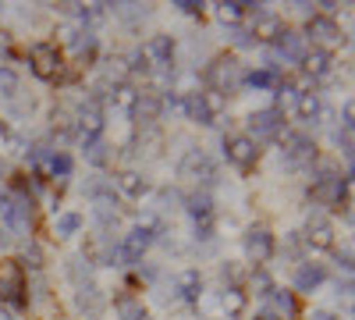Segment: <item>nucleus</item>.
<instances>
[{
  "label": "nucleus",
  "instance_id": "obj_1",
  "mask_svg": "<svg viewBox=\"0 0 355 320\" xmlns=\"http://www.w3.org/2000/svg\"><path fill=\"white\" fill-rule=\"evenodd\" d=\"M157 235H160V221H157V217L139 221L135 228L125 231V239H121V242L110 246L107 264H110V267H132V264H139V260L146 256V249L157 242Z\"/></svg>",
  "mask_w": 355,
  "mask_h": 320
},
{
  "label": "nucleus",
  "instance_id": "obj_2",
  "mask_svg": "<svg viewBox=\"0 0 355 320\" xmlns=\"http://www.w3.org/2000/svg\"><path fill=\"white\" fill-rule=\"evenodd\" d=\"M107 114H103V100L100 96H89L78 110H75V139L82 142V146H89V142H96L103 135V121Z\"/></svg>",
  "mask_w": 355,
  "mask_h": 320
},
{
  "label": "nucleus",
  "instance_id": "obj_3",
  "mask_svg": "<svg viewBox=\"0 0 355 320\" xmlns=\"http://www.w3.org/2000/svg\"><path fill=\"white\" fill-rule=\"evenodd\" d=\"M206 82L217 96H231L242 90V65L234 57H217V61L206 68Z\"/></svg>",
  "mask_w": 355,
  "mask_h": 320
},
{
  "label": "nucleus",
  "instance_id": "obj_4",
  "mask_svg": "<svg viewBox=\"0 0 355 320\" xmlns=\"http://www.w3.org/2000/svg\"><path fill=\"white\" fill-rule=\"evenodd\" d=\"M348 178H352V174L341 178L334 167H320V174L313 178V199L327 203V207H341L345 196H348Z\"/></svg>",
  "mask_w": 355,
  "mask_h": 320
},
{
  "label": "nucleus",
  "instance_id": "obj_5",
  "mask_svg": "<svg viewBox=\"0 0 355 320\" xmlns=\"http://www.w3.org/2000/svg\"><path fill=\"white\" fill-rule=\"evenodd\" d=\"M178 174L189 178V182H196V185H210L217 178V164H214V157L206 150H185L182 160H178Z\"/></svg>",
  "mask_w": 355,
  "mask_h": 320
},
{
  "label": "nucleus",
  "instance_id": "obj_6",
  "mask_svg": "<svg viewBox=\"0 0 355 320\" xmlns=\"http://www.w3.org/2000/svg\"><path fill=\"white\" fill-rule=\"evenodd\" d=\"M316 164V142L306 132H291L284 139V167L288 171H302Z\"/></svg>",
  "mask_w": 355,
  "mask_h": 320
},
{
  "label": "nucleus",
  "instance_id": "obj_7",
  "mask_svg": "<svg viewBox=\"0 0 355 320\" xmlns=\"http://www.w3.org/2000/svg\"><path fill=\"white\" fill-rule=\"evenodd\" d=\"M85 199L96 207V217H117V203H121V196H117L114 182L93 178V182L85 185Z\"/></svg>",
  "mask_w": 355,
  "mask_h": 320
},
{
  "label": "nucleus",
  "instance_id": "obj_8",
  "mask_svg": "<svg viewBox=\"0 0 355 320\" xmlns=\"http://www.w3.org/2000/svg\"><path fill=\"white\" fill-rule=\"evenodd\" d=\"M249 139L252 142H266V139H277L284 132V110L277 107H266V110H256L249 118Z\"/></svg>",
  "mask_w": 355,
  "mask_h": 320
},
{
  "label": "nucleus",
  "instance_id": "obj_9",
  "mask_svg": "<svg viewBox=\"0 0 355 320\" xmlns=\"http://www.w3.org/2000/svg\"><path fill=\"white\" fill-rule=\"evenodd\" d=\"M28 65H33V75L50 82L57 78V71H61V50H57L53 43H36L33 50H28Z\"/></svg>",
  "mask_w": 355,
  "mask_h": 320
},
{
  "label": "nucleus",
  "instance_id": "obj_10",
  "mask_svg": "<svg viewBox=\"0 0 355 320\" xmlns=\"http://www.w3.org/2000/svg\"><path fill=\"white\" fill-rule=\"evenodd\" d=\"M306 36H313V43H320V50L345 43L341 25H338L331 15H309V22H306Z\"/></svg>",
  "mask_w": 355,
  "mask_h": 320
},
{
  "label": "nucleus",
  "instance_id": "obj_11",
  "mask_svg": "<svg viewBox=\"0 0 355 320\" xmlns=\"http://www.w3.org/2000/svg\"><path fill=\"white\" fill-rule=\"evenodd\" d=\"M242 246H245V260H249V264H256V267H263L266 260L277 253L274 235H270L266 228H249V231H245V239H242Z\"/></svg>",
  "mask_w": 355,
  "mask_h": 320
},
{
  "label": "nucleus",
  "instance_id": "obj_12",
  "mask_svg": "<svg viewBox=\"0 0 355 320\" xmlns=\"http://www.w3.org/2000/svg\"><path fill=\"white\" fill-rule=\"evenodd\" d=\"M274 43V50H277V57H284L288 65H302V57H306V36L302 33H295V28H277V36L270 40Z\"/></svg>",
  "mask_w": 355,
  "mask_h": 320
},
{
  "label": "nucleus",
  "instance_id": "obj_13",
  "mask_svg": "<svg viewBox=\"0 0 355 320\" xmlns=\"http://www.w3.org/2000/svg\"><path fill=\"white\" fill-rule=\"evenodd\" d=\"M302 239H306V246H309V249L327 253V249H334V224H331L327 217H323V214H309Z\"/></svg>",
  "mask_w": 355,
  "mask_h": 320
},
{
  "label": "nucleus",
  "instance_id": "obj_14",
  "mask_svg": "<svg viewBox=\"0 0 355 320\" xmlns=\"http://www.w3.org/2000/svg\"><path fill=\"white\" fill-rule=\"evenodd\" d=\"M189 217L196 221L199 239H210V231H214V199L206 196V192L189 196Z\"/></svg>",
  "mask_w": 355,
  "mask_h": 320
},
{
  "label": "nucleus",
  "instance_id": "obj_15",
  "mask_svg": "<svg viewBox=\"0 0 355 320\" xmlns=\"http://www.w3.org/2000/svg\"><path fill=\"white\" fill-rule=\"evenodd\" d=\"M224 153H227V160H231L234 167H252L256 157H259L256 142H252L249 135H227V139H224Z\"/></svg>",
  "mask_w": 355,
  "mask_h": 320
},
{
  "label": "nucleus",
  "instance_id": "obj_16",
  "mask_svg": "<svg viewBox=\"0 0 355 320\" xmlns=\"http://www.w3.org/2000/svg\"><path fill=\"white\" fill-rule=\"evenodd\" d=\"M146 53H150V65L160 68V71H171L174 68V40L171 36H150V43H146Z\"/></svg>",
  "mask_w": 355,
  "mask_h": 320
},
{
  "label": "nucleus",
  "instance_id": "obj_17",
  "mask_svg": "<svg viewBox=\"0 0 355 320\" xmlns=\"http://www.w3.org/2000/svg\"><path fill=\"white\" fill-rule=\"evenodd\" d=\"M302 71H306L309 78H327V75L334 71V57H331V50H320V47L306 50V57H302Z\"/></svg>",
  "mask_w": 355,
  "mask_h": 320
},
{
  "label": "nucleus",
  "instance_id": "obj_18",
  "mask_svg": "<svg viewBox=\"0 0 355 320\" xmlns=\"http://www.w3.org/2000/svg\"><path fill=\"white\" fill-rule=\"evenodd\" d=\"M160 114H164V96H160V93H139L135 110H132V118H135V121L153 125V121H160Z\"/></svg>",
  "mask_w": 355,
  "mask_h": 320
},
{
  "label": "nucleus",
  "instance_id": "obj_19",
  "mask_svg": "<svg viewBox=\"0 0 355 320\" xmlns=\"http://www.w3.org/2000/svg\"><path fill=\"white\" fill-rule=\"evenodd\" d=\"M75 306L85 317H100L103 313V292H100L93 281H85V285H78V292H75Z\"/></svg>",
  "mask_w": 355,
  "mask_h": 320
},
{
  "label": "nucleus",
  "instance_id": "obj_20",
  "mask_svg": "<svg viewBox=\"0 0 355 320\" xmlns=\"http://www.w3.org/2000/svg\"><path fill=\"white\" fill-rule=\"evenodd\" d=\"M295 114H299V121L313 125L320 114H323V100L316 90H299V96H295Z\"/></svg>",
  "mask_w": 355,
  "mask_h": 320
},
{
  "label": "nucleus",
  "instance_id": "obj_21",
  "mask_svg": "<svg viewBox=\"0 0 355 320\" xmlns=\"http://www.w3.org/2000/svg\"><path fill=\"white\" fill-rule=\"evenodd\" d=\"M323 281H327L323 264H299V271H295V292H316Z\"/></svg>",
  "mask_w": 355,
  "mask_h": 320
},
{
  "label": "nucleus",
  "instance_id": "obj_22",
  "mask_svg": "<svg viewBox=\"0 0 355 320\" xmlns=\"http://www.w3.org/2000/svg\"><path fill=\"white\" fill-rule=\"evenodd\" d=\"M114 182H117V192L128 196V199H142L146 192H150V178L139 174V171H121Z\"/></svg>",
  "mask_w": 355,
  "mask_h": 320
},
{
  "label": "nucleus",
  "instance_id": "obj_23",
  "mask_svg": "<svg viewBox=\"0 0 355 320\" xmlns=\"http://www.w3.org/2000/svg\"><path fill=\"white\" fill-rule=\"evenodd\" d=\"M135 100H139V90H135L132 82H114L110 85V103H114V110H121L125 118H132Z\"/></svg>",
  "mask_w": 355,
  "mask_h": 320
},
{
  "label": "nucleus",
  "instance_id": "obj_24",
  "mask_svg": "<svg viewBox=\"0 0 355 320\" xmlns=\"http://www.w3.org/2000/svg\"><path fill=\"white\" fill-rule=\"evenodd\" d=\"M114 313H117V320H150L142 299H135L132 292H121V296L114 299Z\"/></svg>",
  "mask_w": 355,
  "mask_h": 320
},
{
  "label": "nucleus",
  "instance_id": "obj_25",
  "mask_svg": "<svg viewBox=\"0 0 355 320\" xmlns=\"http://www.w3.org/2000/svg\"><path fill=\"white\" fill-rule=\"evenodd\" d=\"M174 288H178V296H182L185 303H199V296H202V274L199 271H182L174 278Z\"/></svg>",
  "mask_w": 355,
  "mask_h": 320
},
{
  "label": "nucleus",
  "instance_id": "obj_26",
  "mask_svg": "<svg viewBox=\"0 0 355 320\" xmlns=\"http://www.w3.org/2000/svg\"><path fill=\"white\" fill-rule=\"evenodd\" d=\"M245 306H249L245 288H239V285H227V288H224V296H220V310L227 313V320L242 317V313H245Z\"/></svg>",
  "mask_w": 355,
  "mask_h": 320
},
{
  "label": "nucleus",
  "instance_id": "obj_27",
  "mask_svg": "<svg viewBox=\"0 0 355 320\" xmlns=\"http://www.w3.org/2000/svg\"><path fill=\"white\" fill-rule=\"evenodd\" d=\"M266 303H270V317L277 320H291L295 313H299V306H295V296L291 292H284V288H274L270 296H266Z\"/></svg>",
  "mask_w": 355,
  "mask_h": 320
},
{
  "label": "nucleus",
  "instance_id": "obj_28",
  "mask_svg": "<svg viewBox=\"0 0 355 320\" xmlns=\"http://www.w3.org/2000/svg\"><path fill=\"white\" fill-rule=\"evenodd\" d=\"M277 82H281V71L277 68H256L249 75H242V85H249V90H277Z\"/></svg>",
  "mask_w": 355,
  "mask_h": 320
},
{
  "label": "nucleus",
  "instance_id": "obj_29",
  "mask_svg": "<svg viewBox=\"0 0 355 320\" xmlns=\"http://www.w3.org/2000/svg\"><path fill=\"white\" fill-rule=\"evenodd\" d=\"M68 43L75 50L78 61H93V53H96V36L89 33V28H78V33H68Z\"/></svg>",
  "mask_w": 355,
  "mask_h": 320
},
{
  "label": "nucleus",
  "instance_id": "obj_30",
  "mask_svg": "<svg viewBox=\"0 0 355 320\" xmlns=\"http://www.w3.org/2000/svg\"><path fill=\"white\" fill-rule=\"evenodd\" d=\"M217 18L224 25H231V28H239L245 22V4H242V0H220V4H217Z\"/></svg>",
  "mask_w": 355,
  "mask_h": 320
},
{
  "label": "nucleus",
  "instance_id": "obj_31",
  "mask_svg": "<svg viewBox=\"0 0 355 320\" xmlns=\"http://www.w3.org/2000/svg\"><path fill=\"white\" fill-rule=\"evenodd\" d=\"M71 167H75V164H71V157H68L64 150H53L43 171L50 174V178H61V182H64V178H71Z\"/></svg>",
  "mask_w": 355,
  "mask_h": 320
},
{
  "label": "nucleus",
  "instance_id": "obj_32",
  "mask_svg": "<svg viewBox=\"0 0 355 320\" xmlns=\"http://www.w3.org/2000/svg\"><path fill=\"white\" fill-rule=\"evenodd\" d=\"M53 231H57V239H75L78 231H82V214H75V210L61 214V217H57V224H53Z\"/></svg>",
  "mask_w": 355,
  "mask_h": 320
},
{
  "label": "nucleus",
  "instance_id": "obj_33",
  "mask_svg": "<svg viewBox=\"0 0 355 320\" xmlns=\"http://www.w3.org/2000/svg\"><path fill=\"white\" fill-rule=\"evenodd\" d=\"M128 75H153V65H150V53H146V47H135L128 53Z\"/></svg>",
  "mask_w": 355,
  "mask_h": 320
},
{
  "label": "nucleus",
  "instance_id": "obj_34",
  "mask_svg": "<svg viewBox=\"0 0 355 320\" xmlns=\"http://www.w3.org/2000/svg\"><path fill=\"white\" fill-rule=\"evenodd\" d=\"M82 153H85V164H93V167H107V160H110V150H107V142H103V139L89 142V146H82Z\"/></svg>",
  "mask_w": 355,
  "mask_h": 320
},
{
  "label": "nucleus",
  "instance_id": "obj_35",
  "mask_svg": "<svg viewBox=\"0 0 355 320\" xmlns=\"http://www.w3.org/2000/svg\"><path fill=\"white\" fill-rule=\"evenodd\" d=\"M18 85H21V78H18V71L15 68H8V65H0V96H15L18 93Z\"/></svg>",
  "mask_w": 355,
  "mask_h": 320
},
{
  "label": "nucleus",
  "instance_id": "obj_36",
  "mask_svg": "<svg viewBox=\"0 0 355 320\" xmlns=\"http://www.w3.org/2000/svg\"><path fill=\"white\" fill-rule=\"evenodd\" d=\"M89 267H93V264H89L85 256H71V260H68V278H71V281H78V285H85V281H82V274L89 278Z\"/></svg>",
  "mask_w": 355,
  "mask_h": 320
},
{
  "label": "nucleus",
  "instance_id": "obj_37",
  "mask_svg": "<svg viewBox=\"0 0 355 320\" xmlns=\"http://www.w3.org/2000/svg\"><path fill=\"white\" fill-rule=\"evenodd\" d=\"M252 288H256V296H263V299L274 292V281H270V274H266L263 267H256V271H252Z\"/></svg>",
  "mask_w": 355,
  "mask_h": 320
},
{
  "label": "nucleus",
  "instance_id": "obj_38",
  "mask_svg": "<svg viewBox=\"0 0 355 320\" xmlns=\"http://www.w3.org/2000/svg\"><path fill=\"white\" fill-rule=\"evenodd\" d=\"M274 93H277V103H281V107H284V103H295V96H299V90H295L291 82H284V78L277 82V90H274ZM281 107H277V110H281Z\"/></svg>",
  "mask_w": 355,
  "mask_h": 320
},
{
  "label": "nucleus",
  "instance_id": "obj_39",
  "mask_svg": "<svg viewBox=\"0 0 355 320\" xmlns=\"http://www.w3.org/2000/svg\"><path fill=\"white\" fill-rule=\"evenodd\" d=\"M174 8H178V11H182V15H189V18H199L206 4H202V0H178V4H174Z\"/></svg>",
  "mask_w": 355,
  "mask_h": 320
},
{
  "label": "nucleus",
  "instance_id": "obj_40",
  "mask_svg": "<svg viewBox=\"0 0 355 320\" xmlns=\"http://www.w3.org/2000/svg\"><path fill=\"white\" fill-rule=\"evenodd\" d=\"M234 43H239V47H256V36H252V28H234Z\"/></svg>",
  "mask_w": 355,
  "mask_h": 320
},
{
  "label": "nucleus",
  "instance_id": "obj_41",
  "mask_svg": "<svg viewBox=\"0 0 355 320\" xmlns=\"http://www.w3.org/2000/svg\"><path fill=\"white\" fill-rule=\"evenodd\" d=\"M338 267L345 271V274H352V253L345 249V253H338Z\"/></svg>",
  "mask_w": 355,
  "mask_h": 320
},
{
  "label": "nucleus",
  "instance_id": "obj_42",
  "mask_svg": "<svg viewBox=\"0 0 355 320\" xmlns=\"http://www.w3.org/2000/svg\"><path fill=\"white\" fill-rule=\"evenodd\" d=\"M8 142H11V132H8V125H4V121H0V150H4Z\"/></svg>",
  "mask_w": 355,
  "mask_h": 320
},
{
  "label": "nucleus",
  "instance_id": "obj_43",
  "mask_svg": "<svg viewBox=\"0 0 355 320\" xmlns=\"http://www.w3.org/2000/svg\"><path fill=\"white\" fill-rule=\"evenodd\" d=\"M313 320H338L334 313H327V310H320V313H313Z\"/></svg>",
  "mask_w": 355,
  "mask_h": 320
},
{
  "label": "nucleus",
  "instance_id": "obj_44",
  "mask_svg": "<svg viewBox=\"0 0 355 320\" xmlns=\"http://www.w3.org/2000/svg\"><path fill=\"white\" fill-rule=\"evenodd\" d=\"M8 47H11V43H8V36L0 33V57H8Z\"/></svg>",
  "mask_w": 355,
  "mask_h": 320
},
{
  "label": "nucleus",
  "instance_id": "obj_45",
  "mask_svg": "<svg viewBox=\"0 0 355 320\" xmlns=\"http://www.w3.org/2000/svg\"><path fill=\"white\" fill-rule=\"evenodd\" d=\"M256 320H274V317H270V313H259V317H256Z\"/></svg>",
  "mask_w": 355,
  "mask_h": 320
},
{
  "label": "nucleus",
  "instance_id": "obj_46",
  "mask_svg": "<svg viewBox=\"0 0 355 320\" xmlns=\"http://www.w3.org/2000/svg\"><path fill=\"white\" fill-rule=\"evenodd\" d=\"M0 242H8V231L4 228H0Z\"/></svg>",
  "mask_w": 355,
  "mask_h": 320
},
{
  "label": "nucleus",
  "instance_id": "obj_47",
  "mask_svg": "<svg viewBox=\"0 0 355 320\" xmlns=\"http://www.w3.org/2000/svg\"><path fill=\"white\" fill-rule=\"evenodd\" d=\"M0 178H4V157H0Z\"/></svg>",
  "mask_w": 355,
  "mask_h": 320
}]
</instances>
